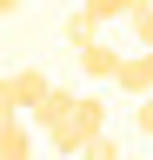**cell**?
<instances>
[{
  "label": "cell",
  "mask_w": 153,
  "mask_h": 160,
  "mask_svg": "<svg viewBox=\"0 0 153 160\" xmlns=\"http://www.w3.org/2000/svg\"><path fill=\"white\" fill-rule=\"evenodd\" d=\"M100 127H107V100H93V93H73V100H67V113L47 127V140L60 147V160H73V153H80V147H87V140L100 133Z\"/></svg>",
  "instance_id": "obj_1"
},
{
  "label": "cell",
  "mask_w": 153,
  "mask_h": 160,
  "mask_svg": "<svg viewBox=\"0 0 153 160\" xmlns=\"http://www.w3.org/2000/svg\"><path fill=\"white\" fill-rule=\"evenodd\" d=\"M0 160H33V127L13 107H0Z\"/></svg>",
  "instance_id": "obj_2"
},
{
  "label": "cell",
  "mask_w": 153,
  "mask_h": 160,
  "mask_svg": "<svg viewBox=\"0 0 153 160\" xmlns=\"http://www.w3.org/2000/svg\"><path fill=\"white\" fill-rule=\"evenodd\" d=\"M47 87H53V73H40V67H20V73H7V93H13V107H40L47 100Z\"/></svg>",
  "instance_id": "obj_3"
},
{
  "label": "cell",
  "mask_w": 153,
  "mask_h": 160,
  "mask_svg": "<svg viewBox=\"0 0 153 160\" xmlns=\"http://www.w3.org/2000/svg\"><path fill=\"white\" fill-rule=\"evenodd\" d=\"M73 53H80V67H87L93 80H113V67H120V53H113V47H107V40H100V33H93V40H87V47H73Z\"/></svg>",
  "instance_id": "obj_4"
},
{
  "label": "cell",
  "mask_w": 153,
  "mask_h": 160,
  "mask_svg": "<svg viewBox=\"0 0 153 160\" xmlns=\"http://www.w3.org/2000/svg\"><path fill=\"white\" fill-rule=\"evenodd\" d=\"M93 33H100V20H93L87 7H67V47H87Z\"/></svg>",
  "instance_id": "obj_5"
},
{
  "label": "cell",
  "mask_w": 153,
  "mask_h": 160,
  "mask_svg": "<svg viewBox=\"0 0 153 160\" xmlns=\"http://www.w3.org/2000/svg\"><path fill=\"white\" fill-rule=\"evenodd\" d=\"M73 160H120V147H113V133L100 127V133H93V140H87V147H80V153H73Z\"/></svg>",
  "instance_id": "obj_6"
},
{
  "label": "cell",
  "mask_w": 153,
  "mask_h": 160,
  "mask_svg": "<svg viewBox=\"0 0 153 160\" xmlns=\"http://www.w3.org/2000/svg\"><path fill=\"white\" fill-rule=\"evenodd\" d=\"M127 20H133V40H140V47H153V0H146V7H133Z\"/></svg>",
  "instance_id": "obj_7"
},
{
  "label": "cell",
  "mask_w": 153,
  "mask_h": 160,
  "mask_svg": "<svg viewBox=\"0 0 153 160\" xmlns=\"http://www.w3.org/2000/svg\"><path fill=\"white\" fill-rule=\"evenodd\" d=\"M80 7L100 20V27H107V20H120V13H127V0H80Z\"/></svg>",
  "instance_id": "obj_8"
},
{
  "label": "cell",
  "mask_w": 153,
  "mask_h": 160,
  "mask_svg": "<svg viewBox=\"0 0 153 160\" xmlns=\"http://www.w3.org/2000/svg\"><path fill=\"white\" fill-rule=\"evenodd\" d=\"M133 127L153 140V93H133Z\"/></svg>",
  "instance_id": "obj_9"
},
{
  "label": "cell",
  "mask_w": 153,
  "mask_h": 160,
  "mask_svg": "<svg viewBox=\"0 0 153 160\" xmlns=\"http://www.w3.org/2000/svg\"><path fill=\"white\" fill-rule=\"evenodd\" d=\"M20 7H27V0H0V13H20Z\"/></svg>",
  "instance_id": "obj_10"
},
{
  "label": "cell",
  "mask_w": 153,
  "mask_h": 160,
  "mask_svg": "<svg viewBox=\"0 0 153 160\" xmlns=\"http://www.w3.org/2000/svg\"><path fill=\"white\" fill-rule=\"evenodd\" d=\"M133 7H146V0H127V13H133Z\"/></svg>",
  "instance_id": "obj_11"
}]
</instances>
